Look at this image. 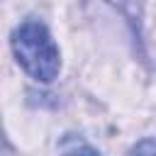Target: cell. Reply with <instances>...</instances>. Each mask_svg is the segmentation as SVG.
I'll use <instances>...</instances> for the list:
<instances>
[{
	"instance_id": "cell-1",
	"label": "cell",
	"mask_w": 156,
	"mask_h": 156,
	"mask_svg": "<svg viewBox=\"0 0 156 156\" xmlns=\"http://www.w3.org/2000/svg\"><path fill=\"white\" fill-rule=\"evenodd\" d=\"M12 51L20 61V66L34 80L51 83L58 76V68H61L58 46L54 44L49 29L41 22H37V20L22 22L12 34Z\"/></svg>"
}]
</instances>
